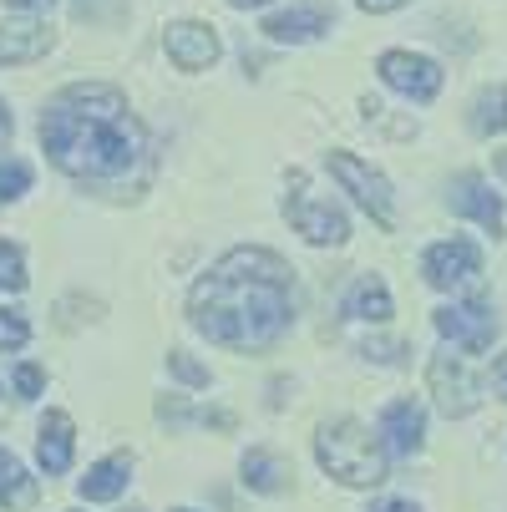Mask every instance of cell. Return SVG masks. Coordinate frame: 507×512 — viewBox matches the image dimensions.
<instances>
[{
	"label": "cell",
	"mask_w": 507,
	"mask_h": 512,
	"mask_svg": "<svg viewBox=\"0 0 507 512\" xmlns=\"http://www.w3.org/2000/svg\"><path fill=\"white\" fill-rule=\"evenodd\" d=\"M56 46V31L46 21H31V26H0V66L11 61H36Z\"/></svg>",
	"instance_id": "16"
},
{
	"label": "cell",
	"mask_w": 507,
	"mask_h": 512,
	"mask_svg": "<svg viewBox=\"0 0 507 512\" xmlns=\"http://www.w3.org/2000/svg\"><path fill=\"white\" fill-rule=\"evenodd\" d=\"M295 269L274 249H229L188 295V320L213 345L254 355L269 350L295 325Z\"/></svg>",
	"instance_id": "1"
},
{
	"label": "cell",
	"mask_w": 507,
	"mask_h": 512,
	"mask_svg": "<svg viewBox=\"0 0 507 512\" xmlns=\"http://www.w3.org/2000/svg\"><path fill=\"white\" fill-rule=\"evenodd\" d=\"M36 497H41V492H36V477L21 467L16 452L0 447V507H6V512H31Z\"/></svg>",
	"instance_id": "17"
},
{
	"label": "cell",
	"mask_w": 507,
	"mask_h": 512,
	"mask_svg": "<svg viewBox=\"0 0 507 512\" xmlns=\"http://www.w3.org/2000/svg\"><path fill=\"white\" fill-rule=\"evenodd\" d=\"M315 457L345 487H381L386 482V447L360 421H350V416H335V421L320 426Z\"/></svg>",
	"instance_id": "3"
},
{
	"label": "cell",
	"mask_w": 507,
	"mask_h": 512,
	"mask_svg": "<svg viewBox=\"0 0 507 512\" xmlns=\"http://www.w3.org/2000/svg\"><path fill=\"white\" fill-rule=\"evenodd\" d=\"M335 26V6L330 0H295L289 11H274V16H264V36L274 41V46H300V41H315V36H325Z\"/></svg>",
	"instance_id": "9"
},
{
	"label": "cell",
	"mask_w": 507,
	"mask_h": 512,
	"mask_svg": "<svg viewBox=\"0 0 507 512\" xmlns=\"http://www.w3.org/2000/svg\"><path fill=\"white\" fill-rule=\"evenodd\" d=\"M447 203H452V213H462V218H472V224H482L492 239L502 234V198L487 188L482 173H462V178H452Z\"/></svg>",
	"instance_id": "12"
},
{
	"label": "cell",
	"mask_w": 507,
	"mask_h": 512,
	"mask_svg": "<svg viewBox=\"0 0 507 512\" xmlns=\"http://www.w3.org/2000/svg\"><path fill=\"white\" fill-rule=\"evenodd\" d=\"M371 512H421L416 502H401V497H386V502H376Z\"/></svg>",
	"instance_id": "30"
},
{
	"label": "cell",
	"mask_w": 507,
	"mask_h": 512,
	"mask_svg": "<svg viewBox=\"0 0 507 512\" xmlns=\"http://www.w3.org/2000/svg\"><path fill=\"white\" fill-rule=\"evenodd\" d=\"M26 340H31V325H26V315L0 305V350H21Z\"/></svg>",
	"instance_id": "23"
},
{
	"label": "cell",
	"mask_w": 507,
	"mask_h": 512,
	"mask_svg": "<svg viewBox=\"0 0 507 512\" xmlns=\"http://www.w3.org/2000/svg\"><path fill=\"white\" fill-rule=\"evenodd\" d=\"M284 218L295 224L310 244H330V249H340L345 239H350V218L335 208V203H315L310 193H305V173H289V198H284Z\"/></svg>",
	"instance_id": "4"
},
{
	"label": "cell",
	"mask_w": 507,
	"mask_h": 512,
	"mask_svg": "<svg viewBox=\"0 0 507 512\" xmlns=\"http://www.w3.org/2000/svg\"><path fill=\"white\" fill-rule=\"evenodd\" d=\"M366 355L381 360V365H391V360H401V345L396 340H376V345H366Z\"/></svg>",
	"instance_id": "26"
},
{
	"label": "cell",
	"mask_w": 507,
	"mask_h": 512,
	"mask_svg": "<svg viewBox=\"0 0 507 512\" xmlns=\"http://www.w3.org/2000/svg\"><path fill=\"white\" fill-rule=\"evenodd\" d=\"M41 381H46V376H41V365H16V391H21L26 401L41 396Z\"/></svg>",
	"instance_id": "25"
},
{
	"label": "cell",
	"mask_w": 507,
	"mask_h": 512,
	"mask_svg": "<svg viewBox=\"0 0 507 512\" xmlns=\"http://www.w3.org/2000/svg\"><path fill=\"white\" fill-rule=\"evenodd\" d=\"M376 71H381V82L391 92H401L411 102H431L442 92V66L431 56H416V51H381Z\"/></svg>",
	"instance_id": "8"
},
{
	"label": "cell",
	"mask_w": 507,
	"mask_h": 512,
	"mask_svg": "<svg viewBox=\"0 0 507 512\" xmlns=\"http://www.w3.org/2000/svg\"><path fill=\"white\" fill-rule=\"evenodd\" d=\"M381 436L396 457H416L421 442H426V411L416 401H391L381 411Z\"/></svg>",
	"instance_id": "14"
},
{
	"label": "cell",
	"mask_w": 507,
	"mask_h": 512,
	"mask_svg": "<svg viewBox=\"0 0 507 512\" xmlns=\"http://www.w3.org/2000/svg\"><path fill=\"white\" fill-rule=\"evenodd\" d=\"M345 315L350 320H366V325H386L391 320V289L381 274H360L345 289Z\"/></svg>",
	"instance_id": "15"
},
{
	"label": "cell",
	"mask_w": 507,
	"mask_h": 512,
	"mask_svg": "<svg viewBox=\"0 0 507 512\" xmlns=\"http://www.w3.org/2000/svg\"><path fill=\"white\" fill-rule=\"evenodd\" d=\"M0 289H6V295H21L26 289V254L11 239H0Z\"/></svg>",
	"instance_id": "21"
},
{
	"label": "cell",
	"mask_w": 507,
	"mask_h": 512,
	"mask_svg": "<svg viewBox=\"0 0 507 512\" xmlns=\"http://www.w3.org/2000/svg\"><path fill=\"white\" fill-rule=\"evenodd\" d=\"M239 472H244V487H249V492H264V497L289 492V477H295L279 452H264V447H259V452H249Z\"/></svg>",
	"instance_id": "18"
},
{
	"label": "cell",
	"mask_w": 507,
	"mask_h": 512,
	"mask_svg": "<svg viewBox=\"0 0 507 512\" xmlns=\"http://www.w3.org/2000/svg\"><path fill=\"white\" fill-rule=\"evenodd\" d=\"M426 386H431V396H437V406H442V416H472L477 411V401H482V391H477V376L467 371V360L462 355H452V350H442V355H431V365H426Z\"/></svg>",
	"instance_id": "6"
},
{
	"label": "cell",
	"mask_w": 507,
	"mask_h": 512,
	"mask_svg": "<svg viewBox=\"0 0 507 512\" xmlns=\"http://www.w3.org/2000/svg\"><path fill=\"white\" fill-rule=\"evenodd\" d=\"M360 11H371V16H386V11H401L406 0H355Z\"/></svg>",
	"instance_id": "28"
},
{
	"label": "cell",
	"mask_w": 507,
	"mask_h": 512,
	"mask_svg": "<svg viewBox=\"0 0 507 512\" xmlns=\"http://www.w3.org/2000/svg\"><path fill=\"white\" fill-rule=\"evenodd\" d=\"M431 325H437L457 350H467V355H477V350H487V345L497 340V315H492L487 305H477V300H467V305H442L437 315H431Z\"/></svg>",
	"instance_id": "10"
},
{
	"label": "cell",
	"mask_w": 507,
	"mask_h": 512,
	"mask_svg": "<svg viewBox=\"0 0 507 512\" xmlns=\"http://www.w3.org/2000/svg\"><path fill=\"white\" fill-rule=\"evenodd\" d=\"M178 512H188V507H178Z\"/></svg>",
	"instance_id": "34"
},
{
	"label": "cell",
	"mask_w": 507,
	"mask_h": 512,
	"mask_svg": "<svg viewBox=\"0 0 507 512\" xmlns=\"http://www.w3.org/2000/svg\"><path fill=\"white\" fill-rule=\"evenodd\" d=\"M492 386H497V396H507V350L492 360Z\"/></svg>",
	"instance_id": "29"
},
{
	"label": "cell",
	"mask_w": 507,
	"mask_h": 512,
	"mask_svg": "<svg viewBox=\"0 0 507 512\" xmlns=\"http://www.w3.org/2000/svg\"><path fill=\"white\" fill-rule=\"evenodd\" d=\"M71 452H77V421L66 411H46L41 421V436H36V457H41V472L46 477H61L71 472Z\"/></svg>",
	"instance_id": "13"
},
{
	"label": "cell",
	"mask_w": 507,
	"mask_h": 512,
	"mask_svg": "<svg viewBox=\"0 0 507 512\" xmlns=\"http://www.w3.org/2000/svg\"><path fill=\"white\" fill-rule=\"evenodd\" d=\"M330 163V173L340 178V188L360 203V208H366L371 218H376V224L381 229H396V208H391V183L376 173V168H366V163H360L355 153H330L325 158Z\"/></svg>",
	"instance_id": "5"
},
{
	"label": "cell",
	"mask_w": 507,
	"mask_h": 512,
	"mask_svg": "<svg viewBox=\"0 0 507 512\" xmlns=\"http://www.w3.org/2000/svg\"><path fill=\"white\" fill-rule=\"evenodd\" d=\"M168 371H173L183 386H208V365H198L188 350H168Z\"/></svg>",
	"instance_id": "24"
},
{
	"label": "cell",
	"mask_w": 507,
	"mask_h": 512,
	"mask_svg": "<svg viewBox=\"0 0 507 512\" xmlns=\"http://www.w3.org/2000/svg\"><path fill=\"white\" fill-rule=\"evenodd\" d=\"M6 6H11V11H26V16H46L56 0H6Z\"/></svg>",
	"instance_id": "27"
},
{
	"label": "cell",
	"mask_w": 507,
	"mask_h": 512,
	"mask_svg": "<svg viewBox=\"0 0 507 512\" xmlns=\"http://www.w3.org/2000/svg\"><path fill=\"white\" fill-rule=\"evenodd\" d=\"M229 6H239V11H259V6H269V0H229Z\"/></svg>",
	"instance_id": "32"
},
{
	"label": "cell",
	"mask_w": 507,
	"mask_h": 512,
	"mask_svg": "<svg viewBox=\"0 0 507 512\" xmlns=\"http://www.w3.org/2000/svg\"><path fill=\"white\" fill-rule=\"evenodd\" d=\"M127 477H132V462H127V452H117V457H102L97 467H87V477L77 482V492L87 502H112V497H122Z\"/></svg>",
	"instance_id": "19"
},
{
	"label": "cell",
	"mask_w": 507,
	"mask_h": 512,
	"mask_svg": "<svg viewBox=\"0 0 507 512\" xmlns=\"http://www.w3.org/2000/svg\"><path fill=\"white\" fill-rule=\"evenodd\" d=\"M41 148L46 158L82 183H112L148 153V132L132 117L127 97L107 82L61 87L41 112Z\"/></svg>",
	"instance_id": "2"
},
{
	"label": "cell",
	"mask_w": 507,
	"mask_h": 512,
	"mask_svg": "<svg viewBox=\"0 0 507 512\" xmlns=\"http://www.w3.org/2000/svg\"><path fill=\"white\" fill-rule=\"evenodd\" d=\"M492 168H497V173L507 178V148H502V153H492Z\"/></svg>",
	"instance_id": "33"
},
{
	"label": "cell",
	"mask_w": 507,
	"mask_h": 512,
	"mask_svg": "<svg viewBox=\"0 0 507 512\" xmlns=\"http://www.w3.org/2000/svg\"><path fill=\"white\" fill-rule=\"evenodd\" d=\"M26 193H31V163L6 158V163H0V203H16Z\"/></svg>",
	"instance_id": "22"
},
{
	"label": "cell",
	"mask_w": 507,
	"mask_h": 512,
	"mask_svg": "<svg viewBox=\"0 0 507 512\" xmlns=\"http://www.w3.org/2000/svg\"><path fill=\"white\" fill-rule=\"evenodd\" d=\"M467 127H472L477 137H497V132H507V87H502V82H497V87H482V92L472 97Z\"/></svg>",
	"instance_id": "20"
},
{
	"label": "cell",
	"mask_w": 507,
	"mask_h": 512,
	"mask_svg": "<svg viewBox=\"0 0 507 512\" xmlns=\"http://www.w3.org/2000/svg\"><path fill=\"white\" fill-rule=\"evenodd\" d=\"M11 127H16V122H11V107L0 102V148H6V137H11Z\"/></svg>",
	"instance_id": "31"
},
{
	"label": "cell",
	"mask_w": 507,
	"mask_h": 512,
	"mask_svg": "<svg viewBox=\"0 0 507 512\" xmlns=\"http://www.w3.org/2000/svg\"><path fill=\"white\" fill-rule=\"evenodd\" d=\"M163 46H168V61L178 71H208L224 51L219 36H213V26H203V21H173L163 31Z\"/></svg>",
	"instance_id": "11"
},
{
	"label": "cell",
	"mask_w": 507,
	"mask_h": 512,
	"mask_svg": "<svg viewBox=\"0 0 507 512\" xmlns=\"http://www.w3.org/2000/svg\"><path fill=\"white\" fill-rule=\"evenodd\" d=\"M421 274H426L431 289H447V295L452 289H467L482 274V249L472 239H442L421 254Z\"/></svg>",
	"instance_id": "7"
}]
</instances>
